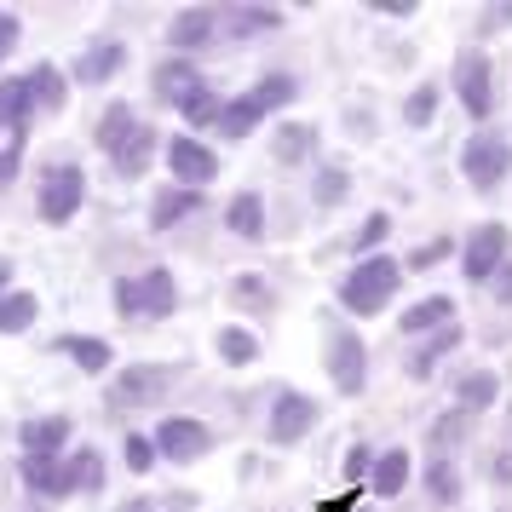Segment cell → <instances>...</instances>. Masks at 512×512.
<instances>
[{"instance_id": "obj_1", "label": "cell", "mask_w": 512, "mask_h": 512, "mask_svg": "<svg viewBox=\"0 0 512 512\" xmlns=\"http://www.w3.org/2000/svg\"><path fill=\"white\" fill-rule=\"evenodd\" d=\"M397 282H403V259L374 254V259H363V265L340 282V305H346V311H357V317H374V311L397 294Z\"/></svg>"}, {"instance_id": "obj_27", "label": "cell", "mask_w": 512, "mask_h": 512, "mask_svg": "<svg viewBox=\"0 0 512 512\" xmlns=\"http://www.w3.org/2000/svg\"><path fill=\"white\" fill-rule=\"evenodd\" d=\"M35 317H41V300L35 294H6L0 300V334H24Z\"/></svg>"}, {"instance_id": "obj_20", "label": "cell", "mask_w": 512, "mask_h": 512, "mask_svg": "<svg viewBox=\"0 0 512 512\" xmlns=\"http://www.w3.org/2000/svg\"><path fill=\"white\" fill-rule=\"evenodd\" d=\"M208 35H213V12H208V6H190V12H179V18H173V29H167V41H173L179 52L202 47Z\"/></svg>"}, {"instance_id": "obj_49", "label": "cell", "mask_w": 512, "mask_h": 512, "mask_svg": "<svg viewBox=\"0 0 512 512\" xmlns=\"http://www.w3.org/2000/svg\"><path fill=\"white\" fill-rule=\"evenodd\" d=\"M127 512H150V507H127Z\"/></svg>"}, {"instance_id": "obj_18", "label": "cell", "mask_w": 512, "mask_h": 512, "mask_svg": "<svg viewBox=\"0 0 512 512\" xmlns=\"http://www.w3.org/2000/svg\"><path fill=\"white\" fill-rule=\"evenodd\" d=\"M196 87H202V75L190 70L185 58H173V64H162V70H156V93H162L167 104H185Z\"/></svg>"}, {"instance_id": "obj_30", "label": "cell", "mask_w": 512, "mask_h": 512, "mask_svg": "<svg viewBox=\"0 0 512 512\" xmlns=\"http://www.w3.org/2000/svg\"><path fill=\"white\" fill-rule=\"evenodd\" d=\"M179 110H185V121H190V127H219V116H225V104L213 98V87H208V81H202V87H196V93H190L185 104H179Z\"/></svg>"}, {"instance_id": "obj_32", "label": "cell", "mask_w": 512, "mask_h": 512, "mask_svg": "<svg viewBox=\"0 0 512 512\" xmlns=\"http://www.w3.org/2000/svg\"><path fill=\"white\" fill-rule=\"evenodd\" d=\"M254 121H259V104L242 93V98H231V104H225V116H219V133H231V139H248V133H254Z\"/></svg>"}, {"instance_id": "obj_23", "label": "cell", "mask_w": 512, "mask_h": 512, "mask_svg": "<svg viewBox=\"0 0 512 512\" xmlns=\"http://www.w3.org/2000/svg\"><path fill=\"white\" fill-rule=\"evenodd\" d=\"M461 346V328L449 323V328H438V334H432V340H426V346L415 351V357H409V374H415V380H426V374L438 369V357L443 351H455Z\"/></svg>"}, {"instance_id": "obj_15", "label": "cell", "mask_w": 512, "mask_h": 512, "mask_svg": "<svg viewBox=\"0 0 512 512\" xmlns=\"http://www.w3.org/2000/svg\"><path fill=\"white\" fill-rule=\"evenodd\" d=\"M202 208V190H162V196H156V208H150V225H156V231H173V225H179V219H190V213Z\"/></svg>"}, {"instance_id": "obj_3", "label": "cell", "mask_w": 512, "mask_h": 512, "mask_svg": "<svg viewBox=\"0 0 512 512\" xmlns=\"http://www.w3.org/2000/svg\"><path fill=\"white\" fill-rule=\"evenodd\" d=\"M507 248H512L507 225H478V231L466 236V248H461L466 282H489L495 271H501V265H507Z\"/></svg>"}, {"instance_id": "obj_28", "label": "cell", "mask_w": 512, "mask_h": 512, "mask_svg": "<svg viewBox=\"0 0 512 512\" xmlns=\"http://www.w3.org/2000/svg\"><path fill=\"white\" fill-rule=\"evenodd\" d=\"M495 397H501V380H495L489 369H478V374H466V380H461V409H466V415L489 409Z\"/></svg>"}, {"instance_id": "obj_41", "label": "cell", "mask_w": 512, "mask_h": 512, "mask_svg": "<svg viewBox=\"0 0 512 512\" xmlns=\"http://www.w3.org/2000/svg\"><path fill=\"white\" fill-rule=\"evenodd\" d=\"M346 173H340V167H328L323 179H317V202H323V208H334V202H346Z\"/></svg>"}, {"instance_id": "obj_36", "label": "cell", "mask_w": 512, "mask_h": 512, "mask_svg": "<svg viewBox=\"0 0 512 512\" xmlns=\"http://www.w3.org/2000/svg\"><path fill=\"white\" fill-rule=\"evenodd\" d=\"M311 150V127H282L277 133V162H300Z\"/></svg>"}, {"instance_id": "obj_24", "label": "cell", "mask_w": 512, "mask_h": 512, "mask_svg": "<svg viewBox=\"0 0 512 512\" xmlns=\"http://www.w3.org/2000/svg\"><path fill=\"white\" fill-rule=\"evenodd\" d=\"M150 150H156V133H150V127H133V133H127V144L116 150V167L127 173V179H139L144 167H150Z\"/></svg>"}, {"instance_id": "obj_35", "label": "cell", "mask_w": 512, "mask_h": 512, "mask_svg": "<svg viewBox=\"0 0 512 512\" xmlns=\"http://www.w3.org/2000/svg\"><path fill=\"white\" fill-rule=\"evenodd\" d=\"M236 35H259V29H277L282 12H271V6H236Z\"/></svg>"}, {"instance_id": "obj_6", "label": "cell", "mask_w": 512, "mask_h": 512, "mask_svg": "<svg viewBox=\"0 0 512 512\" xmlns=\"http://www.w3.org/2000/svg\"><path fill=\"white\" fill-rule=\"evenodd\" d=\"M167 167L179 173V185L185 190H202L219 179V156H213L202 139H190V133H179V139L167 144Z\"/></svg>"}, {"instance_id": "obj_11", "label": "cell", "mask_w": 512, "mask_h": 512, "mask_svg": "<svg viewBox=\"0 0 512 512\" xmlns=\"http://www.w3.org/2000/svg\"><path fill=\"white\" fill-rule=\"evenodd\" d=\"M139 288H144V317H173L179 311V282H173V271L167 265H156V271H144L139 277Z\"/></svg>"}, {"instance_id": "obj_22", "label": "cell", "mask_w": 512, "mask_h": 512, "mask_svg": "<svg viewBox=\"0 0 512 512\" xmlns=\"http://www.w3.org/2000/svg\"><path fill=\"white\" fill-rule=\"evenodd\" d=\"M29 93H35L41 110H64L70 81H64V70H52V64H35V70H29Z\"/></svg>"}, {"instance_id": "obj_47", "label": "cell", "mask_w": 512, "mask_h": 512, "mask_svg": "<svg viewBox=\"0 0 512 512\" xmlns=\"http://www.w3.org/2000/svg\"><path fill=\"white\" fill-rule=\"evenodd\" d=\"M495 294H501V300L512 305V265H507V271H501V277H495Z\"/></svg>"}, {"instance_id": "obj_7", "label": "cell", "mask_w": 512, "mask_h": 512, "mask_svg": "<svg viewBox=\"0 0 512 512\" xmlns=\"http://www.w3.org/2000/svg\"><path fill=\"white\" fill-rule=\"evenodd\" d=\"M81 196H87L81 167H58L47 185H41V219H47V225H70L75 208H81Z\"/></svg>"}, {"instance_id": "obj_40", "label": "cell", "mask_w": 512, "mask_h": 512, "mask_svg": "<svg viewBox=\"0 0 512 512\" xmlns=\"http://www.w3.org/2000/svg\"><path fill=\"white\" fill-rule=\"evenodd\" d=\"M432 110H438V93H432V87H420V93H409V104H403V116H409V127H426V121H432Z\"/></svg>"}, {"instance_id": "obj_14", "label": "cell", "mask_w": 512, "mask_h": 512, "mask_svg": "<svg viewBox=\"0 0 512 512\" xmlns=\"http://www.w3.org/2000/svg\"><path fill=\"white\" fill-rule=\"evenodd\" d=\"M403 484H409V449H386L380 461H374V501H392V495H403Z\"/></svg>"}, {"instance_id": "obj_2", "label": "cell", "mask_w": 512, "mask_h": 512, "mask_svg": "<svg viewBox=\"0 0 512 512\" xmlns=\"http://www.w3.org/2000/svg\"><path fill=\"white\" fill-rule=\"evenodd\" d=\"M461 173L472 179V190H495L512 173V144L501 139L495 127L472 133V139H466V150H461Z\"/></svg>"}, {"instance_id": "obj_26", "label": "cell", "mask_w": 512, "mask_h": 512, "mask_svg": "<svg viewBox=\"0 0 512 512\" xmlns=\"http://www.w3.org/2000/svg\"><path fill=\"white\" fill-rule=\"evenodd\" d=\"M133 127H139V121H133V110H127V104H110V110H104V121H98V150H110V156H116Z\"/></svg>"}, {"instance_id": "obj_12", "label": "cell", "mask_w": 512, "mask_h": 512, "mask_svg": "<svg viewBox=\"0 0 512 512\" xmlns=\"http://www.w3.org/2000/svg\"><path fill=\"white\" fill-rule=\"evenodd\" d=\"M18 443H24V455H58V449L70 443V420H64V415L29 420L24 432H18Z\"/></svg>"}, {"instance_id": "obj_44", "label": "cell", "mask_w": 512, "mask_h": 512, "mask_svg": "<svg viewBox=\"0 0 512 512\" xmlns=\"http://www.w3.org/2000/svg\"><path fill=\"white\" fill-rule=\"evenodd\" d=\"M231 294H236V300H254V305H271V294H265V282H254V277H242V282L231 288Z\"/></svg>"}, {"instance_id": "obj_34", "label": "cell", "mask_w": 512, "mask_h": 512, "mask_svg": "<svg viewBox=\"0 0 512 512\" xmlns=\"http://www.w3.org/2000/svg\"><path fill=\"white\" fill-rule=\"evenodd\" d=\"M386 236H392V219H386V213H374L369 225H363V231L351 236V248H357L363 259H374V254H380V242H386Z\"/></svg>"}, {"instance_id": "obj_45", "label": "cell", "mask_w": 512, "mask_h": 512, "mask_svg": "<svg viewBox=\"0 0 512 512\" xmlns=\"http://www.w3.org/2000/svg\"><path fill=\"white\" fill-rule=\"evenodd\" d=\"M12 41H18V18H12V12H0V58L12 52Z\"/></svg>"}, {"instance_id": "obj_48", "label": "cell", "mask_w": 512, "mask_h": 512, "mask_svg": "<svg viewBox=\"0 0 512 512\" xmlns=\"http://www.w3.org/2000/svg\"><path fill=\"white\" fill-rule=\"evenodd\" d=\"M6 282H12V265H6V259H0V300H6Z\"/></svg>"}, {"instance_id": "obj_25", "label": "cell", "mask_w": 512, "mask_h": 512, "mask_svg": "<svg viewBox=\"0 0 512 512\" xmlns=\"http://www.w3.org/2000/svg\"><path fill=\"white\" fill-rule=\"evenodd\" d=\"M24 478L35 495H64V466H58V455H24Z\"/></svg>"}, {"instance_id": "obj_42", "label": "cell", "mask_w": 512, "mask_h": 512, "mask_svg": "<svg viewBox=\"0 0 512 512\" xmlns=\"http://www.w3.org/2000/svg\"><path fill=\"white\" fill-rule=\"evenodd\" d=\"M426 478H432V489H438V501H455V495H461V478H455V466L449 461H438Z\"/></svg>"}, {"instance_id": "obj_8", "label": "cell", "mask_w": 512, "mask_h": 512, "mask_svg": "<svg viewBox=\"0 0 512 512\" xmlns=\"http://www.w3.org/2000/svg\"><path fill=\"white\" fill-rule=\"evenodd\" d=\"M317 420H323V409H317L305 392H282L277 409H271V443H282V449H288V443H300Z\"/></svg>"}, {"instance_id": "obj_10", "label": "cell", "mask_w": 512, "mask_h": 512, "mask_svg": "<svg viewBox=\"0 0 512 512\" xmlns=\"http://www.w3.org/2000/svg\"><path fill=\"white\" fill-rule=\"evenodd\" d=\"M167 380L173 369H156V363H139V369H127L116 380V403H156L167 392Z\"/></svg>"}, {"instance_id": "obj_29", "label": "cell", "mask_w": 512, "mask_h": 512, "mask_svg": "<svg viewBox=\"0 0 512 512\" xmlns=\"http://www.w3.org/2000/svg\"><path fill=\"white\" fill-rule=\"evenodd\" d=\"M116 70H121V47L110 41V47L81 52V64H75V81H110Z\"/></svg>"}, {"instance_id": "obj_37", "label": "cell", "mask_w": 512, "mask_h": 512, "mask_svg": "<svg viewBox=\"0 0 512 512\" xmlns=\"http://www.w3.org/2000/svg\"><path fill=\"white\" fill-rule=\"evenodd\" d=\"M449 254H455V242H449V236H438V242L415 248V254L403 259V265H409V271H432V265H438V259H449Z\"/></svg>"}, {"instance_id": "obj_31", "label": "cell", "mask_w": 512, "mask_h": 512, "mask_svg": "<svg viewBox=\"0 0 512 512\" xmlns=\"http://www.w3.org/2000/svg\"><path fill=\"white\" fill-rule=\"evenodd\" d=\"M219 357H225L231 369H242V363L259 357V340L248 334V328H219Z\"/></svg>"}, {"instance_id": "obj_38", "label": "cell", "mask_w": 512, "mask_h": 512, "mask_svg": "<svg viewBox=\"0 0 512 512\" xmlns=\"http://www.w3.org/2000/svg\"><path fill=\"white\" fill-rule=\"evenodd\" d=\"M156 455H162V449H156V438H144V432H133V438H127V466H133V472H150V466H156Z\"/></svg>"}, {"instance_id": "obj_43", "label": "cell", "mask_w": 512, "mask_h": 512, "mask_svg": "<svg viewBox=\"0 0 512 512\" xmlns=\"http://www.w3.org/2000/svg\"><path fill=\"white\" fill-rule=\"evenodd\" d=\"M18 156H24V139H12L6 150H0V190L18 179Z\"/></svg>"}, {"instance_id": "obj_5", "label": "cell", "mask_w": 512, "mask_h": 512, "mask_svg": "<svg viewBox=\"0 0 512 512\" xmlns=\"http://www.w3.org/2000/svg\"><path fill=\"white\" fill-rule=\"evenodd\" d=\"M455 93H461V104H466V116H472V121H489L495 93H489V58L478 47L455 58Z\"/></svg>"}, {"instance_id": "obj_39", "label": "cell", "mask_w": 512, "mask_h": 512, "mask_svg": "<svg viewBox=\"0 0 512 512\" xmlns=\"http://www.w3.org/2000/svg\"><path fill=\"white\" fill-rule=\"evenodd\" d=\"M116 311H121V317H144V288H139V277H121V282H116Z\"/></svg>"}, {"instance_id": "obj_21", "label": "cell", "mask_w": 512, "mask_h": 512, "mask_svg": "<svg viewBox=\"0 0 512 512\" xmlns=\"http://www.w3.org/2000/svg\"><path fill=\"white\" fill-rule=\"evenodd\" d=\"M449 323H455V300H443V294L420 300L415 311H403V334H426V328H449Z\"/></svg>"}, {"instance_id": "obj_19", "label": "cell", "mask_w": 512, "mask_h": 512, "mask_svg": "<svg viewBox=\"0 0 512 512\" xmlns=\"http://www.w3.org/2000/svg\"><path fill=\"white\" fill-rule=\"evenodd\" d=\"M225 225H231L236 236H248V242H259L265 236V202H259L254 190H242L231 202V213H225Z\"/></svg>"}, {"instance_id": "obj_13", "label": "cell", "mask_w": 512, "mask_h": 512, "mask_svg": "<svg viewBox=\"0 0 512 512\" xmlns=\"http://www.w3.org/2000/svg\"><path fill=\"white\" fill-rule=\"evenodd\" d=\"M58 351H64V357H75V369H81V374H104V369H110V357H116V351H110V340H93V334H64V340H58Z\"/></svg>"}, {"instance_id": "obj_17", "label": "cell", "mask_w": 512, "mask_h": 512, "mask_svg": "<svg viewBox=\"0 0 512 512\" xmlns=\"http://www.w3.org/2000/svg\"><path fill=\"white\" fill-rule=\"evenodd\" d=\"M75 489H104V461H98V449H75L70 461H64V495Z\"/></svg>"}, {"instance_id": "obj_16", "label": "cell", "mask_w": 512, "mask_h": 512, "mask_svg": "<svg viewBox=\"0 0 512 512\" xmlns=\"http://www.w3.org/2000/svg\"><path fill=\"white\" fill-rule=\"evenodd\" d=\"M29 110H35V93H29V75L24 81H0V116H6V127H12V139H24V121H29Z\"/></svg>"}, {"instance_id": "obj_4", "label": "cell", "mask_w": 512, "mask_h": 512, "mask_svg": "<svg viewBox=\"0 0 512 512\" xmlns=\"http://www.w3.org/2000/svg\"><path fill=\"white\" fill-rule=\"evenodd\" d=\"M328 374H334V386L340 392H363V380H369V351H363V340L351 334V328H334L328 334Z\"/></svg>"}, {"instance_id": "obj_33", "label": "cell", "mask_w": 512, "mask_h": 512, "mask_svg": "<svg viewBox=\"0 0 512 512\" xmlns=\"http://www.w3.org/2000/svg\"><path fill=\"white\" fill-rule=\"evenodd\" d=\"M248 98L259 104V116H271V110H282V104L294 98V81H288V75H265V81H259Z\"/></svg>"}, {"instance_id": "obj_46", "label": "cell", "mask_w": 512, "mask_h": 512, "mask_svg": "<svg viewBox=\"0 0 512 512\" xmlns=\"http://www.w3.org/2000/svg\"><path fill=\"white\" fill-rule=\"evenodd\" d=\"M363 472H369V449L357 443V449H351V455H346V478H363Z\"/></svg>"}, {"instance_id": "obj_9", "label": "cell", "mask_w": 512, "mask_h": 512, "mask_svg": "<svg viewBox=\"0 0 512 512\" xmlns=\"http://www.w3.org/2000/svg\"><path fill=\"white\" fill-rule=\"evenodd\" d=\"M208 443H213L208 426H202V420H185V415L162 420V432H156V449H162L167 461H202Z\"/></svg>"}]
</instances>
